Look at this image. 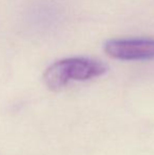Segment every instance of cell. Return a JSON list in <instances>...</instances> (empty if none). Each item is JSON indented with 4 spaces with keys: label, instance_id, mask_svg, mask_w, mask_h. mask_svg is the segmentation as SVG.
Listing matches in <instances>:
<instances>
[{
    "label": "cell",
    "instance_id": "6da1fadb",
    "mask_svg": "<svg viewBox=\"0 0 154 155\" xmlns=\"http://www.w3.org/2000/svg\"><path fill=\"white\" fill-rule=\"evenodd\" d=\"M107 64L89 57H71L52 63L43 73L49 89L57 91L70 81H84L99 77L107 72Z\"/></svg>",
    "mask_w": 154,
    "mask_h": 155
},
{
    "label": "cell",
    "instance_id": "7a4b0ae2",
    "mask_svg": "<svg viewBox=\"0 0 154 155\" xmlns=\"http://www.w3.org/2000/svg\"><path fill=\"white\" fill-rule=\"evenodd\" d=\"M105 52L114 59L136 61L154 59V39L117 38L105 43Z\"/></svg>",
    "mask_w": 154,
    "mask_h": 155
}]
</instances>
